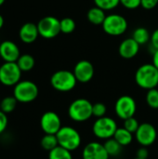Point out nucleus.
<instances>
[{
    "mask_svg": "<svg viewBox=\"0 0 158 159\" xmlns=\"http://www.w3.org/2000/svg\"><path fill=\"white\" fill-rule=\"evenodd\" d=\"M77 80L73 72L60 70L55 72L50 78V84L54 89L60 92H68L76 86Z\"/></svg>",
    "mask_w": 158,
    "mask_h": 159,
    "instance_id": "nucleus-5",
    "label": "nucleus"
},
{
    "mask_svg": "<svg viewBox=\"0 0 158 159\" xmlns=\"http://www.w3.org/2000/svg\"><path fill=\"white\" fill-rule=\"evenodd\" d=\"M20 56V48L14 42L6 40L0 44V57L4 61L16 62Z\"/></svg>",
    "mask_w": 158,
    "mask_h": 159,
    "instance_id": "nucleus-15",
    "label": "nucleus"
},
{
    "mask_svg": "<svg viewBox=\"0 0 158 159\" xmlns=\"http://www.w3.org/2000/svg\"><path fill=\"white\" fill-rule=\"evenodd\" d=\"M107 113V107L102 102H96L92 106V116L96 118L103 117L106 116Z\"/></svg>",
    "mask_w": 158,
    "mask_h": 159,
    "instance_id": "nucleus-29",
    "label": "nucleus"
},
{
    "mask_svg": "<svg viewBox=\"0 0 158 159\" xmlns=\"http://www.w3.org/2000/svg\"><path fill=\"white\" fill-rule=\"evenodd\" d=\"M132 38L141 46V45H144V44L148 43L150 41L151 35H150L149 31L146 28L139 27V28L135 29V31L133 32Z\"/></svg>",
    "mask_w": 158,
    "mask_h": 159,
    "instance_id": "nucleus-23",
    "label": "nucleus"
},
{
    "mask_svg": "<svg viewBox=\"0 0 158 159\" xmlns=\"http://www.w3.org/2000/svg\"><path fill=\"white\" fill-rule=\"evenodd\" d=\"M134 159H142V158H138V157H135V158Z\"/></svg>",
    "mask_w": 158,
    "mask_h": 159,
    "instance_id": "nucleus-39",
    "label": "nucleus"
},
{
    "mask_svg": "<svg viewBox=\"0 0 158 159\" xmlns=\"http://www.w3.org/2000/svg\"><path fill=\"white\" fill-rule=\"evenodd\" d=\"M48 159H73V156L71 151L59 145L48 152Z\"/></svg>",
    "mask_w": 158,
    "mask_h": 159,
    "instance_id": "nucleus-24",
    "label": "nucleus"
},
{
    "mask_svg": "<svg viewBox=\"0 0 158 159\" xmlns=\"http://www.w3.org/2000/svg\"><path fill=\"white\" fill-rule=\"evenodd\" d=\"M59 145L73 152L78 149L81 145L82 139L80 133L73 127L64 126L56 134Z\"/></svg>",
    "mask_w": 158,
    "mask_h": 159,
    "instance_id": "nucleus-3",
    "label": "nucleus"
},
{
    "mask_svg": "<svg viewBox=\"0 0 158 159\" xmlns=\"http://www.w3.org/2000/svg\"><path fill=\"white\" fill-rule=\"evenodd\" d=\"M102 26L107 34L118 36L127 31L128 21L123 16L119 14H110L106 16Z\"/></svg>",
    "mask_w": 158,
    "mask_h": 159,
    "instance_id": "nucleus-7",
    "label": "nucleus"
},
{
    "mask_svg": "<svg viewBox=\"0 0 158 159\" xmlns=\"http://www.w3.org/2000/svg\"><path fill=\"white\" fill-rule=\"evenodd\" d=\"M137 111L136 101L129 95H123L117 99L115 104V115L123 120L135 116Z\"/></svg>",
    "mask_w": 158,
    "mask_h": 159,
    "instance_id": "nucleus-9",
    "label": "nucleus"
},
{
    "mask_svg": "<svg viewBox=\"0 0 158 159\" xmlns=\"http://www.w3.org/2000/svg\"><path fill=\"white\" fill-rule=\"evenodd\" d=\"M21 70L17 62L5 61L0 66V83L7 87H14L20 81Z\"/></svg>",
    "mask_w": 158,
    "mask_h": 159,
    "instance_id": "nucleus-8",
    "label": "nucleus"
},
{
    "mask_svg": "<svg viewBox=\"0 0 158 159\" xmlns=\"http://www.w3.org/2000/svg\"><path fill=\"white\" fill-rule=\"evenodd\" d=\"M40 127L45 134H57L62 127L61 117L55 112H46L40 118Z\"/></svg>",
    "mask_w": 158,
    "mask_h": 159,
    "instance_id": "nucleus-12",
    "label": "nucleus"
},
{
    "mask_svg": "<svg viewBox=\"0 0 158 159\" xmlns=\"http://www.w3.org/2000/svg\"><path fill=\"white\" fill-rule=\"evenodd\" d=\"M118 129L115 119L109 116L97 118L92 126V131L95 137L100 140H108L113 138Z\"/></svg>",
    "mask_w": 158,
    "mask_h": 159,
    "instance_id": "nucleus-6",
    "label": "nucleus"
},
{
    "mask_svg": "<svg viewBox=\"0 0 158 159\" xmlns=\"http://www.w3.org/2000/svg\"><path fill=\"white\" fill-rule=\"evenodd\" d=\"M139 50H140V45L132 37L123 40L118 48L119 55L127 60L134 58L139 53Z\"/></svg>",
    "mask_w": 158,
    "mask_h": 159,
    "instance_id": "nucleus-16",
    "label": "nucleus"
},
{
    "mask_svg": "<svg viewBox=\"0 0 158 159\" xmlns=\"http://www.w3.org/2000/svg\"><path fill=\"white\" fill-rule=\"evenodd\" d=\"M93 104L87 99L80 98L74 100L68 108V116L74 122L88 121L92 116Z\"/></svg>",
    "mask_w": 158,
    "mask_h": 159,
    "instance_id": "nucleus-2",
    "label": "nucleus"
},
{
    "mask_svg": "<svg viewBox=\"0 0 158 159\" xmlns=\"http://www.w3.org/2000/svg\"><path fill=\"white\" fill-rule=\"evenodd\" d=\"M123 147L129 145L133 141V133L129 132L128 129L123 128H118L113 137Z\"/></svg>",
    "mask_w": 158,
    "mask_h": 159,
    "instance_id": "nucleus-19",
    "label": "nucleus"
},
{
    "mask_svg": "<svg viewBox=\"0 0 158 159\" xmlns=\"http://www.w3.org/2000/svg\"><path fill=\"white\" fill-rule=\"evenodd\" d=\"M137 85L143 89H156L158 86V69L153 63L141 65L135 73Z\"/></svg>",
    "mask_w": 158,
    "mask_h": 159,
    "instance_id": "nucleus-1",
    "label": "nucleus"
},
{
    "mask_svg": "<svg viewBox=\"0 0 158 159\" xmlns=\"http://www.w3.org/2000/svg\"><path fill=\"white\" fill-rule=\"evenodd\" d=\"M3 25H4V18H3L2 15L0 14V29L3 27Z\"/></svg>",
    "mask_w": 158,
    "mask_h": 159,
    "instance_id": "nucleus-37",
    "label": "nucleus"
},
{
    "mask_svg": "<svg viewBox=\"0 0 158 159\" xmlns=\"http://www.w3.org/2000/svg\"><path fill=\"white\" fill-rule=\"evenodd\" d=\"M150 41H151V45L154 48V49L158 50V29L153 32V34H151Z\"/></svg>",
    "mask_w": 158,
    "mask_h": 159,
    "instance_id": "nucleus-35",
    "label": "nucleus"
},
{
    "mask_svg": "<svg viewBox=\"0 0 158 159\" xmlns=\"http://www.w3.org/2000/svg\"><path fill=\"white\" fill-rule=\"evenodd\" d=\"M136 157L142 159H148V157H149V151H148L147 147L142 146L141 148H139L138 151H137Z\"/></svg>",
    "mask_w": 158,
    "mask_h": 159,
    "instance_id": "nucleus-34",
    "label": "nucleus"
},
{
    "mask_svg": "<svg viewBox=\"0 0 158 159\" xmlns=\"http://www.w3.org/2000/svg\"><path fill=\"white\" fill-rule=\"evenodd\" d=\"M146 103L147 105L155 110L158 109V89H149L146 93Z\"/></svg>",
    "mask_w": 158,
    "mask_h": 159,
    "instance_id": "nucleus-26",
    "label": "nucleus"
},
{
    "mask_svg": "<svg viewBox=\"0 0 158 159\" xmlns=\"http://www.w3.org/2000/svg\"><path fill=\"white\" fill-rule=\"evenodd\" d=\"M104 148L107 151L109 157H117L120 155L123 146L114 138H110L108 140H105L104 143Z\"/></svg>",
    "mask_w": 158,
    "mask_h": 159,
    "instance_id": "nucleus-20",
    "label": "nucleus"
},
{
    "mask_svg": "<svg viewBox=\"0 0 158 159\" xmlns=\"http://www.w3.org/2000/svg\"><path fill=\"white\" fill-rule=\"evenodd\" d=\"M40 145L41 147L49 152L51 150H53L54 148H56L57 146H59V143H58V139L56 134H45L40 142Z\"/></svg>",
    "mask_w": 158,
    "mask_h": 159,
    "instance_id": "nucleus-22",
    "label": "nucleus"
},
{
    "mask_svg": "<svg viewBox=\"0 0 158 159\" xmlns=\"http://www.w3.org/2000/svg\"><path fill=\"white\" fill-rule=\"evenodd\" d=\"M135 138L139 144L149 147L156 143L157 139V130L154 125L145 122L140 125L135 133Z\"/></svg>",
    "mask_w": 158,
    "mask_h": 159,
    "instance_id": "nucleus-11",
    "label": "nucleus"
},
{
    "mask_svg": "<svg viewBox=\"0 0 158 159\" xmlns=\"http://www.w3.org/2000/svg\"><path fill=\"white\" fill-rule=\"evenodd\" d=\"M7 124H8V119H7V114H5L3 111L0 110V135L5 132V130L7 129Z\"/></svg>",
    "mask_w": 158,
    "mask_h": 159,
    "instance_id": "nucleus-32",
    "label": "nucleus"
},
{
    "mask_svg": "<svg viewBox=\"0 0 158 159\" xmlns=\"http://www.w3.org/2000/svg\"><path fill=\"white\" fill-rule=\"evenodd\" d=\"M94 3L96 7L106 11L115 8L120 4V0H94Z\"/></svg>",
    "mask_w": 158,
    "mask_h": 159,
    "instance_id": "nucleus-27",
    "label": "nucleus"
},
{
    "mask_svg": "<svg viewBox=\"0 0 158 159\" xmlns=\"http://www.w3.org/2000/svg\"><path fill=\"white\" fill-rule=\"evenodd\" d=\"M16 62H17L18 66L20 67V69L21 70V72H29V71H31L34 68V63H35L34 57L32 55H30V54L20 55Z\"/></svg>",
    "mask_w": 158,
    "mask_h": 159,
    "instance_id": "nucleus-21",
    "label": "nucleus"
},
{
    "mask_svg": "<svg viewBox=\"0 0 158 159\" xmlns=\"http://www.w3.org/2000/svg\"><path fill=\"white\" fill-rule=\"evenodd\" d=\"M4 2H5V0H0V7L4 4Z\"/></svg>",
    "mask_w": 158,
    "mask_h": 159,
    "instance_id": "nucleus-38",
    "label": "nucleus"
},
{
    "mask_svg": "<svg viewBox=\"0 0 158 159\" xmlns=\"http://www.w3.org/2000/svg\"><path fill=\"white\" fill-rule=\"evenodd\" d=\"M104 145L98 142H91L85 145L82 152L83 159H109Z\"/></svg>",
    "mask_w": 158,
    "mask_h": 159,
    "instance_id": "nucleus-14",
    "label": "nucleus"
},
{
    "mask_svg": "<svg viewBox=\"0 0 158 159\" xmlns=\"http://www.w3.org/2000/svg\"><path fill=\"white\" fill-rule=\"evenodd\" d=\"M142 0H120V4L128 9H136L141 6Z\"/></svg>",
    "mask_w": 158,
    "mask_h": 159,
    "instance_id": "nucleus-31",
    "label": "nucleus"
},
{
    "mask_svg": "<svg viewBox=\"0 0 158 159\" xmlns=\"http://www.w3.org/2000/svg\"><path fill=\"white\" fill-rule=\"evenodd\" d=\"M88 20L89 22H91L94 25H102L106 15H105V10L98 7H94L92 8H90L88 11L87 14Z\"/></svg>",
    "mask_w": 158,
    "mask_h": 159,
    "instance_id": "nucleus-18",
    "label": "nucleus"
},
{
    "mask_svg": "<svg viewBox=\"0 0 158 159\" xmlns=\"http://www.w3.org/2000/svg\"><path fill=\"white\" fill-rule=\"evenodd\" d=\"M74 75L80 83H88L94 76V67L92 63L87 60L79 61L74 68Z\"/></svg>",
    "mask_w": 158,
    "mask_h": 159,
    "instance_id": "nucleus-13",
    "label": "nucleus"
},
{
    "mask_svg": "<svg viewBox=\"0 0 158 159\" xmlns=\"http://www.w3.org/2000/svg\"><path fill=\"white\" fill-rule=\"evenodd\" d=\"M158 4V0H142L141 2V6L144 8V9H153L155 8Z\"/></svg>",
    "mask_w": 158,
    "mask_h": 159,
    "instance_id": "nucleus-33",
    "label": "nucleus"
},
{
    "mask_svg": "<svg viewBox=\"0 0 158 159\" xmlns=\"http://www.w3.org/2000/svg\"><path fill=\"white\" fill-rule=\"evenodd\" d=\"M39 93L38 87L35 83L30 80L20 81L17 85L14 86L13 96L18 101V102L21 103H29L34 102Z\"/></svg>",
    "mask_w": 158,
    "mask_h": 159,
    "instance_id": "nucleus-4",
    "label": "nucleus"
},
{
    "mask_svg": "<svg viewBox=\"0 0 158 159\" xmlns=\"http://www.w3.org/2000/svg\"><path fill=\"white\" fill-rule=\"evenodd\" d=\"M153 64L158 69V50H155L153 55Z\"/></svg>",
    "mask_w": 158,
    "mask_h": 159,
    "instance_id": "nucleus-36",
    "label": "nucleus"
},
{
    "mask_svg": "<svg viewBox=\"0 0 158 159\" xmlns=\"http://www.w3.org/2000/svg\"><path fill=\"white\" fill-rule=\"evenodd\" d=\"M19 35H20V40L23 43L31 44V43L34 42L39 35L37 24H34L33 22L24 23L20 29Z\"/></svg>",
    "mask_w": 158,
    "mask_h": 159,
    "instance_id": "nucleus-17",
    "label": "nucleus"
},
{
    "mask_svg": "<svg viewBox=\"0 0 158 159\" xmlns=\"http://www.w3.org/2000/svg\"><path fill=\"white\" fill-rule=\"evenodd\" d=\"M75 29V21L72 18H63L61 20V32L63 34H71Z\"/></svg>",
    "mask_w": 158,
    "mask_h": 159,
    "instance_id": "nucleus-28",
    "label": "nucleus"
},
{
    "mask_svg": "<svg viewBox=\"0 0 158 159\" xmlns=\"http://www.w3.org/2000/svg\"><path fill=\"white\" fill-rule=\"evenodd\" d=\"M39 35L46 39L56 37L61 33V20L53 16H47L37 23Z\"/></svg>",
    "mask_w": 158,
    "mask_h": 159,
    "instance_id": "nucleus-10",
    "label": "nucleus"
},
{
    "mask_svg": "<svg viewBox=\"0 0 158 159\" xmlns=\"http://www.w3.org/2000/svg\"><path fill=\"white\" fill-rule=\"evenodd\" d=\"M140 125H141V124L139 123V121H138L134 116L129 117V118L124 120V128H125L126 129H128L129 132L133 133V134L136 133V131L138 130Z\"/></svg>",
    "mask_w": 158,
    "mask_h": 159,
    "instance_id": "nucleus-30",
    "label": "nucleus"
},
{
    "mask_svg": "<svg viewBox=\"0 0 158 159\" xmlns=\"http://www.w3.org/2000/svg\"><path fill=\"white\" fill-rule=\"evenodd\" d=\"M17 103H18V101L15 99L14 96L5 97L0 102V110L3 111L5 114H9L15 110Z\"/></svg>",
    "mask_w": 158,
    "mask_h": 159,
    "instance_id": "nucleus-25",
    "label": "nucleus"
}]
</instances>
